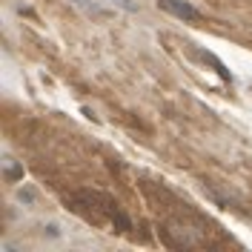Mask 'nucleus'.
Instances as JSON below:
<instances>
[{
  "label": "nucleus",
  "mask_w": 252,
  "mask_h": 252,
  "mask_svg": "<svg viewBox=\"0 0 252 252\" xmlns=\"http://www.w3.org/2000/svg\"><path fill=\"white\" fill-rule=\"evenodd\" d=\"M166 12H172V15L184 17V20H198V9L192 6V3H187V0H158Z\"/></svg>",
  "instance_id": "1"
}]
</instances>
